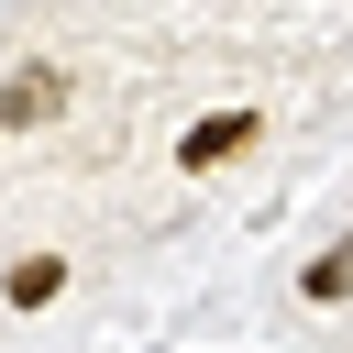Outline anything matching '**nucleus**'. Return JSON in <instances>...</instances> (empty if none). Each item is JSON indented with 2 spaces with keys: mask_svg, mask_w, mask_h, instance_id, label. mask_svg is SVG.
<instances>
[{
  "mask_svg": "<svg viewBox=\"0 0 353 353\" xmlns=\"http://www.w3.org/2000/svg\"><path fill=\"white\" fill-rule=\"evenodd\" d=\"M66 121V66H11L0 77V132H44Z\"/></svg>",
  "mask_w": 353,
  "mask_h": 353,
  "instance_id": "obj_1",
  "label": "nucleus"
},
{
  "mask_svg": "<svg viewBox=\"0 0 353 353\" xmlns=\"http://www.w3.org/2000/svg\"><path fill=\"white\" fill-rule=\"evenodd\" d=\"M254 132H265V110H210V121H188V132H176V165H188V176H210V165H232Z\"/></svg>",
  "mask_w": 353,
  "mask_h": 353,
  "instance_id": "obj_2",
  "label": "nucleus"
},
{
  "mask_svg": "<svg viewBox=\"0 0 353 353\" xmlns=\"http://www.w3.org/2000/svg\"><path fill=\"white\" fill-rule=\"evenodd\" d=\"M0 298H11V309H55V298H66V254H22V265L0 276Z\"/></svg>",
  "mask_w": 353,
  "mask_h": 353,
  "instance_id": "obj_3",
  "label": "nucleus"
},
{
  "mask_svg": "<svg viewBox=\"0 0 353 353\" xmlns=\"http://www.w3.org/2000/svg\"><path fill=\"white\" fill-rule=\"evenodd\" d=\"M298 298H309V309H342V298H353V232H342L331 254H309V265H298Z\"/></svg>",
  "mask_w": 353,
  "mask_h": 353,
  "instance_id": "obj_4",
  "label": "nucleus"
}]
</instances>
